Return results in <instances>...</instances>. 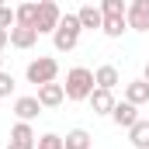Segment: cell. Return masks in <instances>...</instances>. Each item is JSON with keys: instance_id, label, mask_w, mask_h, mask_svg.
<instances>
[{"instance_id": "obj_19", "label": "cell", "mask_w": 149, "mask_h": 149, "mask_svg": "<svg viewBox=\"0 0 149 149\" xmlns=\"http://www.w3.org/2000/svg\"><path fill=\"white\" fill-rule=\"evenodd\" d=\"M101 14H104V17H125L128 7H125L121 0H101Z\"/></svg>"}, {"instance_id": "obj_22", "label": "cell", "mask_w": 149, "mask_h": 149, "mask_svg": "<svg viewBox=\"0 0 149 149\" xmlns=\"http://www.w3.org/2000/svg\"><path fill=\"white\" fill-rule=\"evenodd\" d=\"M10 90H14V76L3 70L0 73V97H10Z\"/></svg>"}, {"instance_id": "obj_12", "label": "cell", "mask_w": 149, "mask_h": 149, "mask_svg": "<svg viewBox=\"0 0 149 149\" xmlns=\"http://www.w3.org/2000/svg\"><path fill=\"white\" fill-rule=\"evenodd\" d=\"M114 94L111 90H101V87H94V94H90V108H94V114H111L114 111Z\"/></svg>"}, {"instance_id": "obj_9", "label": "cell", "mask_w": 149, "mask_h": 149, "mask_svg": "<svg viewBox=\"0 0 149 149\" xmlns=\"http://www.w3.org/2000/svg\"><path fill=\"white\" fill-rule=\"evenodd\" d=\"M76 17H80V28H90V31L104 28V14H101L97 3H83V7L76 10Z\"/></svg>"}, {"instance_id": "obj_10", "label": "cell", "mask_w": 149, "mask_h": 149, "mask_svg": "<svg viewBox=\"0 0 149 149\" xmlns=\"http://www.w3.org/2000/svg\"><path fill=\"white\" fill-rule=\"evenodd\" d=\"M63 101H66L63 83H45V87H38V104H42V108H59Z\"/></svg>"}, {"instance_id": "obj_21", "label": "cell", "mask_w": 149, "mask_h": 149, "mask_svg": "<svg viewBox=\"0 0 149 149\" xmlns=\"http://www.w3.org/2000/svg\"><path fill=\"white\" fill-rule=\"evenodd\" d=\"M14 24H17V14H14V7L0 3V31H10Z\"/></svg>"}, {"instance_id": "obj_24", "label": "cell", "mask_w": 149, "mask_h": 149, "mask_svg": "<svg viewBox=\"0 0 149 149\" xmlns=\"http://www.w3.org/2000/svg\"><path fill=\"white\" fill-rule=\"evenodd\" d=\"M7 149H35V146H24V142H10Z\"/></svg>"}, {"instance_id": "obj_8", "label": "cell", "mask_w": 149, "mask_h": 149, "mask_svg": "<svg viewBox=\"0 0 149 149\" xmlns=\"http://www.w3.org/2000/svg\"><path fill=\"white\" fill-rule=\"evenodd\" d=\"M42 111H45V108L38 104V97H17V101H14V114H17V121H28V125H31Z\"/></svg>"}, {"instance_id": "obj_6", "label": "cell", "mask_w": 149, "mask_h": 149, "mask_svg": "<svg viewBox=\"0 0 149 149\" xmlns=\"http://www.w3.org/2000/svg\"><path fill=\"white\" fill-rule=\"evenodd\" d=\"M121 83V73H118V66H111V63H104V66H97L94 70V87H101V90H111Z\"/></svg>"}, {"instance_id": "obj_16", "label": "cell", "mask_w": 149, "mask_h": 149, "mask_svg": "<svg viewBox=\"0 0 149 149\" xmlns=\"http://www.w3.org/2000/svg\"><path fill=\"white\" fill-rule=\"evenodd\" d=\"M63 146H66V149H90V132H87V128H73V132H66Z\"/></svg>"}, {"instance_id": "obj_5", "label": "cell", "mask_w": 149, "mask_h": 149, "mask_svg": "<svg viewBox=\"0 0 149 149\" xmlns=\"http://www.w3.org/2000/svg\"><path fill=\"white\" fill-rule=\"evenodd\" d=\"M125 21H128L132 31H149V0H132Z\"/></svg>"}, {"instance_id": "obj_4", "label": "cell", "mask_w": 149, "mask_h": 149, "mask_svg": "<svg viewBox=\"0 0 149 149\" xmlns=\"http://www.w3.org/2000/svg\"><path fill=\"white\" fill-rule=\"evenodd\" d=\"M59 21H63V10H59V3H52V0H42V3H38L35 31H38V35H56Z\"/></svg>"}, {"instance_id": "obj_17", "label": "cell", "mask_w": 149, "mask_h": 149, "mask_svg": "<svg viewBox=\"0 0 149 149\" xmlns=\"http://www.w3.org/2000/svg\"><path fill=\"white\" fill-rule=\"evenodd\" d=\"M14 14H17V24L35 28V21H38V3H21V7H14Z\"/></svg>"}, {"instance_id": "obj_23", "label": "cell", "mask_w": 149, "mask_h": 149, "mask_svg": "<svg viewBox=\"0 0 149 149\" xmlns=\"http://www.w3.org/2000/svg\"><path fill=\"white\" fill-rule=\"evenodd\" d=\"M7 42H10V31H0V52L7 49Z\"/></svg>"}, {"instance_id": "obj_26", "label": "cell", "mask_w": 149, "mask_h": 149, "mask_svg": "<svg viewBox=\"0 0 149 149\" xmlns=\"http://www.w3.org/2000/svg\"><path fill=\"white\" fill-rule=\"evenodd\" d=\"M0 73H3V56H0Z\"/></svg>"}, {"instance_id": "obj_14", "label": "cell", "mask_w": 149, "mask_h": 149, "mask_svg": "<svg viewBox=\"0 0 149 149\" xmlns=\"http://www.w3.org/2000/svg\"><path fill=\"white\" fill-rule=\"evenodd\" d=\"M128 142H132V149H149V121L146 118H139L128 128Z\"/></svg>"}, {"instance_id": "obj_15", "label": "cell", "mask_w": 149, "mask_h": 149, "mask_svg": "<svg viewBox=\"0 0 149 149\" xmlns=\"http://www.w3.org/2000/svg\"><path fill=\"white\" fill-rule=\"evenodd\" d=\"M10 142H24V146H35V142H38V135H35V128H31L28 121H17V125L10 128Z\"/></svg>"}, {"instance_id": "obj_1", "label": "cell", "mask_w": 149, "mask_h": 149, "mask_svg": "<svg viewBox=\"0 0 149 149\" xmlns=\"http://www.w3.org/2000/svg\"><path fill=\"white\" fill-rule=\"evenodd\" d=\"M63 90H66L70 101H90V94H94V73H90L87 66H73V70L66 73Z\"/></svg>"}, {"instance_id": "obj_25", "label": "cell", "mask_w": 149, "mask_h": 149, "mask_svg": "<svg viewBox=\"0 0 149 149\" xmlns=\"http://www.w3.org/2000/svg\"><path fill=\"white\" fill-rule=\"evenodd\" d=\"M142 80H146V83H149V63H146V73H142Z\"/></svg>"}, {"instance_id": "obj_18", "label": "cell", "mask_w": 149, "mask_h": 149, "mask_svg": "<svg viewBox=\"0 0 149 149\" xmlns=\"http://www.w3.org/2000/svg\"><path fill=\"white\" fill-rule=\"evenodd\" d=\"M108 38H121L125 31H128V21L125 17H104V28H101Z\"/></svg>"}, {"instance_id": "obj_7", "label": "cell", "mask_w": 149, "mask_h": 149, "mask_svg": "<svg viewBox=\"0 0 149 149\" xmlns=\"http://www.w3.org/2000/svg\"><path fill=\"white\" fill-rule=\"evenodd\" d=\"M111 121L118 125V128H132L135 121H139V108L135 104H128V101H118L111 111Z\"/></svg>"}, {"instance_id": "obj_13", "label": "cell", "mask_w": 149, "mask_h": 149, "mask_svg": "<svg viewBox=\"0 0 149 149\" xmlns=\"http://www.w3.org/2000/svg\"><path fill=\"white\" fill-rule=\"evenodd\" d=\"M35 42H38L35 28H24V24H14V28H10V45H14V49H31Z\"/></svg>"}, {"instance_id": "obj_2", "label": "cell", "mask_w": 149, "mask_h": 149, "mask_svg": "<svg viewBox=\"0 0 149 149\" xmlns=\"http://www.w3.org/2000/svg\"><path fill=\"white\" fill-rule=\"evenodd\" d=\"M80 17L76 14H63V21H59V28H56V35H52V45L59 49V52H70L76 49V42H80Z\"/></svg>"}, {"instance_id": "obj_3", "label": "cell", "mask_w": 149, "mask_h": 149, "mask_svg": "<svg viewBox=\"0 0 149 149\" xmlns=\"http://www.w3.org/2000/svg\"><path fill=\"white\" fill-rule=\"evenodd\" d=\"M24 76H28V83H35V87L56 83V76H59V63H56L52 56H38V59H31V63H28Z\"/></svg>"}, {"instance_id": "obj_11", "label": "cell", "mask_w": 149, "mask_h": 149, "mask_svg": "<svg viewBox=\"0 0 149 149\" xmlns=\"http://www.w3.org/2000/svg\"><path fill=\"white\" fill-rule=\"evenodd\" d=\"M125 101L135 104V108L149 104V83H146V80H132V83H125Z\"/></svg>"}, {"instance_id": "obj_20", "label": "cell", "mask_w": 149, "mask_h": 149, "mask_svg": "<svg viewBox=\"0 0 149 149\" xmlns=\"http://www.w3.org/2000/svg\"><path fill=\"white\" fill-rule=\"evenodd\" d=\"M35 149H66V146H63V135H56V132H45V135L35 142Z\"/></svg>"}]
</instances>
